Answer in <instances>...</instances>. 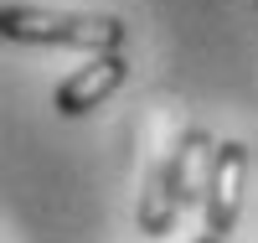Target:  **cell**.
Wrapping results in <instances>:
<instances>
[{
	"instance_id": "cell-2",
	"label": "cell",
	"mask_w": 258,
	"mask_h": 243,
	"mask_svg": "<svg viewBox=\"0 0 258 243\" xmlns=\"http://www.w3.org/2000/svg\"><path fill=\"white\" fill-rule=\"evenodd\" d=\"M243 181H248V145L243 140H217L212 156V176H207V233L227 238L243 217Z\"/></svg>"
},
{
	"instance_id": "cell-5",
	"label": "cell",
	"mask_w": 258,
	"mask_h": 243,
	"mask_svg": "<svg viewBox=\"0 0 258 243\" xmlns=\"http://www.w3.org/2000/svg\"><path fill=\"white\" fill-rule=\"evenodd\" d=\"M176 212H181V197L176 181H170V166L165 161H150L145 166V181H140V207H135V223L150 238H165L176 228Z\"/></svg>"
},
{
	"instance_id": "cell-4",
	"label": "cell",
	"mask_w": 258,
	"mask_h": 243,
	"mask_svg": "<svg viewBox=\"0 0 258 243\" xmlns=\"http://www.w3.org/2000/svg\"><path fill=\"white\" fill-rule=\"evenodd\" d=\"M212 156H217V140L207 135L202 124H186L176 145H170V181H176V197H181V207H197L207 202V176H212Z\"/></svg>"
},
{
	"instance_id": "cell-3",
	"label": "cell",
	"mask_w": 258,
	"mask_h": 243,
	"mask_svg": "<svg viewBox=\"0 0 258 243\" xmlns=\"http://www.w3.org/2000/svg\"><path fill=\"white\" fill-rule=\"evenodd\" d=\"M124 78H129L124 52L88 57L83 68H73L68 78L57 83V114H62V119H83V114H93L103 99H114L119 88H124Z\"/></svg>"
},
{
	"instance_id": "cell-6",
	"label": "cell",
	"mask_w": 258,
	"mask_h": 243,
	"mask_svg": "<svg viewBox=\"0 0 258 243\" xmlns=\"http://www.w3.org/2000/svg\"><path fill=\"white\" fill-rule=\"evenodd\" d=\"M191 243H227V238H212V233H202V238H191Z\"/></svg>"
},
{
	"instance_id": "cell-1",
	"label": "cell",
	"mask_w": 258,
	"mask_h": 243,
	"mask_svg": "<svg viewBox=\"0 0 258 243\" xmlns=\"http://www.w3.org/2000/svg\"><path fill=\"white\" fill-rule=\"evenodd\" d=\"M0 31L11 41H31V47H83L93 57L124 52V41H129V26L119 16L47 11V6H0Z\"/></svg>"
}]
</instances>
